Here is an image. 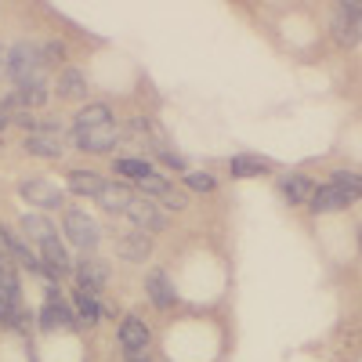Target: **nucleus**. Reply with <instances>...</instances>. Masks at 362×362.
Listing matches in <instances>:
<instances>
[{
    "instance_id": "nucleus-1",
    "label": "nucleus",
    "mask_w": 362,
    "mask_h": 362,
    "mask_svg": "<svg viewBox=\"0 0 362 362\" xmlns=\"http://www.w3.org/2000/svg\"><path fill=\"white\" fill-rule=\"evenodd\" d=\"M62 235H66V247H76L80 254H98L102 247V228L98 221L87 214L83 206H69L62 210Z\"/></svg>"
},
{
    "instance_id": "nucleus-2",
    "label": "nucleus",
    "mask_w": 362,
    "mask_h": 362,
    "mask_svg": "<svg viewBox=\"0 0 362 362\" xmlns=\"http://www.w3.org/2000/svg\"><path fill=\"white\" fill-rule=\"evenodd\" d=\"M18 199L29 203L37 214H51V210H69V192L62 185H54L47 177H22L15 185Z\"/></svg>"
},
{
    "instance_id": "nucleus-3",
    "label": "nucleus",
    "mask_w": 362,
    "mask_h": 362,
    "mask_svg": "<svg viewBox=\"0 0 362 362\" xmlns=\"http://www.w3.org/2000/svg\"><path fill=\"white\" fill-rule=\"evenodd\" d=\"M124 131H119V119L105 127H69V145L83 156H116Z\"/></svg>"
},
{
    "instance_id": "nucleus-4",
    "label": "nucleus",
    "mask_w": 362,
    "mask_h": 362,
    "mask_svg": "<svg viewBox=\"0 0 362 362\" xmlns=\"http://www.w3.org/2000/svg\"><path fill=\"white\" fill-rule=\"evenodd\" d=\"M40 73H44L40 40L22 37V40H15V44L4 51V76L11 80V87L22 83V80H33V76H40Z\"/></svg>"
},
{
    "instance_id": "nucleus-5",
    "label": "nucleus",
    "mask_w": 362,
    "mask_h": 362,
    "mask_svg": "<svg viewBox=\"0 0 362 362\" xmlns=\"http://www.w3.org/2000/svg\"><path fill=\"white\" fill-rule=\"evenodd\" d=\"M37 326L44 334H58V329H76V315H73V305L69 297L62 293L58 283H47L44 290V305L37 312Z\"/></svg>"
},
{
    "instance_id": "nucleus-6",
    "label": "nucleus",
    "mask_w": 362,
    "mask_h": 362,
    "mask_svg": "<svg viewBox=\"0 0 362 362\" xmlns=\"http://www.w3.org/2000/svg\"><path fill=\"white\" fill-rule=\"evenodd\" d=\"M109 261L98 257V254H80L73 261V279H76V290L80 293H90V297H102V290L109 286Z\"/></svg>"
},
{
    "instance_id": "nucleus-7",
    "label": "nucleus",
    "mask_w": 362,
    "mask_h": 362,
    "mask_svg": "<svg viewBox=\"0 0 362 362\" xmlns=\"http://www.w3.org/2000/svg\"><path fill=\"white\" fill-rule=\"evenodd\" d=\"M109 243H112V254L119 261H127V264H145L148 257H153V235L131 228L127 221H124V228H116L109 235Z\"/></svg>"
},
{
    "instance_id": "nucleus-8",
    "label": "nucleus",
    "mask_w": 362,
    "mask_h": 362,
    "mask_svg": "<svg viewBox=\"0 0 362 362\" xmlns=\"http://www.w3.org/2000/svg\"><path fill=\"white\" fill-rule=\"evenodd\" d=\"M124 221H127L131 228L145 232V235H160V232H167V214L160 210V203H156V199H148V196H141V192H138L134 203L127 206Z\"/></svg>"
},
{
    "instance_id": "nucleus-9",
    "label": "nucleus",
    "mask_w": 362,
    "mask_h": 362,
    "mask_svg": "<svg viewBox=\"0 0 362 362\" xmlns=\"http://www.w3.org/2000/svg\"><path fill=\"white\" fill-rule=\"evenodd\" d=\"M329 29H334V40L341 47H355L362 40V4H358V0H344V4L334 8Z\"/></svg>"
},
{
    "instance_id": "nucleus-10",
    "label": "nucleus",
    "mask_w": 362,
    "mask_h": 362,
    "mask_svg": "<svg viewBox=\"0 0 362 362\" xmlns=\"http://www.w3.org/2000/svg\"><path fill=\"white\" fill-rule=\"evenodd\" d=\"M51 95L58 102H76L83 105L87 95H90V83H87V73L80 66H66V69H58L54 80H51Z\"/></svg>"
},
{
    "instance_id": "nucleus-11",
    "label": "nucleus",
    "mask_w": 362,
    "mask_h": 362,
    "mask_svg": "<svg viewBox=\"0 0 362 362\" xmlns=\"http://www.w3.org/2000/svg\"><path fill=\"white\" fill-rule=\"evenodd\" d=\"M40 261H44V272H47V283H58L62 286V279L73 276V257H69V247H66V239H47L44 247H37Z\"/></svg>"
},
{
    "instance_id": "nucleus-12",
    "label": "nucleus",
    "mask_w": 362,
    "mask_h": 362,
    "mask_svg": "<svg viewBox=\"0 0 362 362\" xmlns=\"http://www.w3.org/2000/svg\"><path fill=\"white\" fill-rule=\"evenodd\" d=\"M116 341H119V348H124V355H131V351H153V329H148V322L141 315L131 312V315L119 319Z\"/></svg>"
},
{
    "instance_id": "nucleus-13",
    "label": "nucleus",
    "mask_w": 362,
    "mask_h": 362,
    "mask_svg": "<svg viewBox=\"0 0 362 362\" xmlns=\"http://www.w3.org/2000/svg\"><path fill=\"white\" fill-rule=\"evenodd\" d=\"M134 196H138V189L127 185V181H105V185L98 189V196H95V203H98V210H105V214L124 218L127 206L134 203Z\"/></svg>"
},
{
    "instance_id": "nucleus-14",
    "label": "nucleus",
    "mask_w": 362,
    "mask_h": 362,
    "mask_svg": "<svg viewBox=\"0 0 362 362\" xmlns=\"http://www.w3.org/2000/svg\"><path fill=\"white\" fill-rule=\"evenodd\" d=\"M225 170H228V177H235V181H250V177L276 174V160L257 156V153H235V156L225 160Z\"/></svg>"
},
{
    "instance_id": "nucleus-15",
    "label": "nucleus",
    "mask_w": 362,
    "mask_h": 362,
    "mask_svg": "<svg viewBox=\"0 0 362 362\" xmlns=\"http://www.w3.org/2000/svg\"><path fill=\"white\" fill-rule=\"evenodd\" d=\"M355 203V196L341 185H334V181H326V185H315V196L308 203L312 214H341V210H348Z\"/></svg>"
},
{
    "instance_id": "nucleus-16",
    "label": "nucleus",
    "mask_w": 362,
    "mask_h": 362,
    "mask_svg": "<svg viewBox=\"0 0 362 362\" xmlns=\"http://www.w3.org/2000/svg\"><path fill=\"white\" fill-rule=\"evenodd\" d=\"M18 235L25 239V243L29 247H44L47 243V239H54L58 235V225L47 218V214H37V210H29V214H22L18 218Z\"/></svg>"
},
{
    "instance_id": "nucleus-17",
    "label": "nucleus",
    "mask_w": 362,
    "mask_h": 362,
    "mask_svg": "<svg viewBox=\"0 0 362 362\" xmlns=\"http://www.w3.org/2000/svg\"><path fill=\"white\" fill-rule=\"evenodd\" d=\"M145 297L153 300L160 312H167V308L177 305V290H174V283H170V276H167L163 268H148L145 272Z\"/></svg>"
},
{
    "instance_id": "nucleus-18",
    "label": "nucleus",
    "mask_w": 362,
    "mask_h": 362,
    "mask_svg": "<svg viewBox=\"0 0 362 362\" xmlns=\"http://www.w3.org/2000/svg\"><path fill=\"white\" fill-rule=\"evenodd\" d=\"M102 185H105V174L90 170V167H69V170H66V192H69V196L95 199Z\"/></svg>"
},
{
    "instance_id": "nucleus-19",
    "label": "nucleus",
    "mask_w": 362,
    "mask_h": 362,
    "mask_svg": "<svg viewBox=\"0 0 362 362\" xmlns=\"http://www.w3.org/2000/svg\"><path fill=\"white\" fill-rule=\"evenodd\" d=\"M112 174L116 181H127V185H141L148 174H156V163L148 156H112Z\"/></svg>"
},
{
    "instance_id": "nucleus-20",
    "label": "nucleus",
    "mask_w": 362,
    "mask_h": 362,
    "mask_svg": "<svg viewBox=\"0 0 362 362\" xmlns=\"http://www.w3.org/2000/svg\"><path fill=\"white\" fill-rule=\"evenodd\" d=\"M105 124H116L112 102H105V98L90 102V98H87V102L73 112V124H69V127H105Z\"/></svg>"
},
{
    "instance_id": "nucleus-21",
    "label": "nucleus",
    "mask_w": 362,
    "mask_h": 362,
    "mask_svg": "<svg viewBox=\"0 0 362 362\" xmlns=\"http://www.w3.org/2000/svg\"><path fill=\"white\" fill-rule=\"evenodd\" d=\"M18 145L33 160H62L66 156V138H54V134H25Z\"/></svg>"
},
{
    "instance_id": "nucleus-22",
    "label": "nucleus",
    "mask_w": 362,
    "mask_h": 362,
    "mask_svg": "<svg viewBox=\"0 0 362 362\" xmlns=\"http://www.w3.org/2000/svg\"><path fill=\"white\" fill-rule=\"evenodd\" d=\"M279 196L290 206H308L312 196H315V181L308 174H283L279 177Z\"/></svg>"
},
{
    "instance_id": "nucleus-23",
    "label": "nucleus",
    "mask_w": 362,
    "mask_h": 362,
    "mask_svg": "<svg viewBox=\"0 0 362 362\" xmlns=\"http://www.w3.org/2000/svg\"><path fill=\"white\" fill-rule=\"evenodd\" d=\"M69 305H73V315H76V329H95L105 315L102 297H90V293H80V290L69 297Z\"/></svg>"
},
{
    "instance_id": "nucleus-24",
    "label": "nucleus",
    "mask_w": 362,
    "mask_h": 362,
    "mask_svg": "<svg viewBox=\"0 0 362 362\" xmlns=\"http://www.w3.org/2000/svg\"><path fill=\"white\" fill-rule=\"evenodd\" d=\"M15 124H18L25 134H54V138L66 134L62 119H58V116H44V112H18Z\"/></svg>"
},
{
    "instance_id": "nucleus-25",
    "label": "nucleus",
    "mask_w": 362,
    "mask_h": 362,
    "mask_svg": "<svg viewBox=\"0 0 362 362\" xmlns=\"http://www.w3.org/2000/svg\"><path fill=\"white\" fill-rule=\"evenodd\" d=\"M69 44L62 40V37H47V40H40V62H44V69H66L69 66Z\"/></svg>"
},
{
    "instance_id": "nucleus-26",
    "label": "nucleus",
    "mask_w": 362,
    "mask_h": 362,
    "mask_svg": "<svg viewBox=\"0 0 362 362\" xmlns=\"http://www.w3.org/2000/svg\"><path fill=\"white\" fill-rule=\"evenodd\" d=\"M181 185H185V192H214L218 189V177L214 174H210V170H185V174H181Z\"/></svg>"
},
{
    "instance_id": "nucleus-27",
    "label": "nucleus",
    "mask_w": 362,
    "mask_h": 362,
    "mask_svg": "<svg viewBox=\"0 0 362 362\" xmlns=\"http://www.w3.org/2000/svg\"><path fill=\"white\" fill-rule=\"evenodd\" d=\"M160 203V210H163V214H167V210H170V214H185V210H189V203H192V196L185 192V189H177L174 185V181H170V189L156 199Z\"/></svg>"
},
{
    "instance_id": "nucleus-28",
    "label": "nucleus",
    "mask_w": 362,
    "mask_h": 362,
    "mask_svg": "<svg viewBox=\"0 0 362 362\" xmlns=\"http://www.w3.org/2000/svg\"><path fill=\"white\" fill-rule=\"evenodd\" d=\"M329 181L341 185V189H348L355 199H362V174L358 170H334V174H329Z\"/></svg>"
},
{
    "instance_id": "nucleus-29",
    "label": "nucleus",
    "mask_w": 362,
    "mask_h": 362,
    "mask_svg": "<svg viewBox=\"0 0 362 362\" xmlns=\"http://www.w3.org/2000/svg\"><path fill=\"white\" fill-rule=\"evenodd\" d=\"M124 362H156V355L153 351H131V355H124Z\"/></svg>"
},
{
    "instance_id": "nucleus-30",
    "label": "nucleus",
    "mask_w": 362,
    "mask_h": 362,
    "mask_svg": "<svg viewBox=\"0 0 362 362\" xmlns=\"http://www.w3.org/2000/svg\"><path fill=\"white\" fill-rule=\"evenodd\" d=\"M11 124H15V116H11V112H8L4 105H0V134H4V131H8Z\"/></svg>"
},
{
    "instance_id": "nucleus-31",
    "label": "nucleus",
    "mask_w": 362,
    "mask_h": 362,
    "mask_svg": "<svg viewBox=\"0 0 362 362\" xmlns=\"http://www.w3.org/2000/svg\"><path fill=\"white\" fill-rule=\"evenodd\" d=\"M0 73H4V44H0Z\"/></svg>"
},
{
    "instance_id": "nucleus-32",
    "label": "nucleus",
    "mask_w": 362,
    "mask_h": 362,
    "mask_svg": "<svg viewBox=\"0 0 362 362\" xmlns=\"http://www.w3.org/2000/svg\"><path fill=\"white\" fill-rule=\"evenodd\" d=\"M358 243H362V228H358Z\"/></svg>"
},
{
    "instance_id": "nucleus-33",
    "label": "nucleus",
    "mask_w": 362,
    "mask_h": 362,
    "mask_svg": "<svg viewBox=\"0 0 362 362\" xmlns=\"http://www.w3.org/2000/svg\"><path fill=\"white\" fill-rule=\"evenodd\" d=\"M0 254H4V250H0Z\"/></svg>"
}]
</instances>
